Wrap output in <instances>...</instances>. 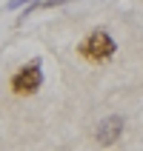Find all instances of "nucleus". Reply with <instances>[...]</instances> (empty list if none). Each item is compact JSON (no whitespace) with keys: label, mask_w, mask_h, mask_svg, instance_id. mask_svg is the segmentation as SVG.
Masks as SVG:
<instances>
[{"label":"nucleus","mask_w":143,"mask_h":151,"mask_svg":"<svg viewBox=\"0 0 143 151\" xmlns=\"http://www.w3.org/2000/svg\"><path fill=\"white\" fill-rule=\"evenodd\" d=\"M115 51H118V43H115V37H112L106 29H92L83 40L77 43V54H80L86 63H92V66L109 63V60L115 57Z\"/></svg>","instance_id":"1"},{"label":"nucleus","mask_w":143,"mask_h":151,"mask_svg":"<svg viewBox=\"0 0 143 151\" xmlns=\"http://www.w3.org/2000/svg\"><path fill=\"white\" fill-rule=\"evenodd\" d=\"M43 63L37 57L32 60V63H26V66H20L12 74V80H9V88L17 94V97H29V94L34 91H40V86H43Z\"/></svg>","instance_id":"2"},{"label":"nucleus","mask_w":143,"mask_h":151,"mask_svg":"<svg viewBox=\"0 0 143 151\" xmlns=\"http://www.w3.org/2000/svg\"><path fill=\"white\" fill-rule=\"evenodd\" d=\"M123 117L120 114H106V117L97 123V128H94V140H97V145H103V148H109V145H115L123 137Z\"/></svg>","instance_id":"3"},{"label":"nucleus","mask_w":143,"mask_h":151,"mask_svg":"<svg viewBox=\"0 0 143 151\" xmlns=\"http://www.w3.org/2000/svg\"><path fill=\"white\" fill-rule=\"evenodd\" d=\"M66 3H72V0H32L29 6H23V12H20V23H23L29 14H34V12H40V9H57V6H66Z\"/></svg>","instance_id":"4"},{"label":"nucleus","mask_w":143,"mask_h":151,"mask_svg":"<svg viewBox=\"0 0 143 151\" xmlns=\"http://www.w3.org/2000/svg\"><path fill=\"white\" fill-rule=\"evenodd\" d=\"M29 3H32V0H9V3H6V9H9V12H17V9L29 6Z\"/></svg>","instance_id":"5"}]
</instances>
